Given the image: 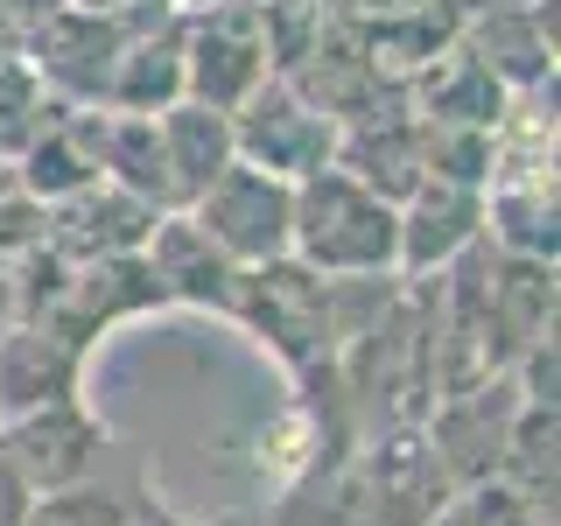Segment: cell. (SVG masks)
I'll return each instance as SVG.
<instances>
[{
    "instance_id": "obj_9",
    "label": "cell",
    "mask_w": 561,
    "mask_h": 526,
    "mask_svg": "<svg viewBox=\"0 0 561 526\" xmlns=\"http://www.w3.org/2000/svg\"><path fill=\"white\" fill-rule=\"evenodd\" d=\"M154 218L162 210L127 197V190H113L99 175V183H84L78 197L49 204V225H43V245H57L70 267H84V260H119V253H140L154 232Z\"/></svg>"
},
{
    "instance_id": "obj_4",
    "label": "cell",
    "mask_w": 561,
    "mask_h": 526,
    "mask_svg": "<svg viewBox=\"0 0 561 526\" xmlns=\"http://www.w3.org/2000/svg\"><path fill=\"white\" fill-rule=\"evenodd\" d=\"M190 218L204 225V239L218 245L232 267H267V260H288V232H295V183L232 162L218 183L190 204Z\"/></svg>"
},
{
    "instance_id": "obj_7",
    "label": "cell",
    "mask_w": 561,
    "mask_h": 526,
    "mask_svg": "<svg viewBox=\"0 0 561 526\" xmlns=\"http://www.w3.org/2000/svg\"><path fill=\"white\" fill-rule=\"evenodd\" d=\"M267 78H274V49H267V22H253V14H210L183 35V99L232 113Z\"/></svg>"
},
{
    "instance_id": "obj_11",
    "label": "cell",
    "mask_w": 561,
    "mask_h": 526,
    "mask_svg": "<svg viewBox=\"0 0 561 526\" xmlns=\"http://www.w3.org/2000/svg\"><path fill=\"white\" fill-rule=\"evenodd\" d=\"M78 386H84V344H70L49 323H8L0 330V421L43 408V400H64Z\"/></svg>"
},
{
    "instance_id": "obj_10",
    "label": "cell",
    "mask_w": 561,
    "mask_h": 526,
    "mask_svg": "<svg viewBox=\"0 0 561 526\" xmlns=\"http://www.w3.org/2000/svg\"><path fill=\"white\" fill-rule=\"evenodd\" d=\"M140 260H148L162 302H190V309L232 316L239 267L204 239V225L190 218V210H162V218H154V232H148V245H140Z\"/></svg>"
},
{
    "instance_id": "obj_19",
    "label": "cell",
    "mask_w": 561,
    "mask_h": 526,
    "mask_svg": "<svg viewBox=\"0 0 561 526\" xmlns=\"http://www.w3.org/2000/svg\"><path fill=\"white\" fill-rule=\"evenodd\" d=\"M70 8H84V14H113V8H127V0H70Z\"/></svg>"
},
{
    "instance_id": "obj_17",
    "label": "cell",
    "mask_w": 561,
    "mask_h": 526,
    "mask_svg": "<svg viewBox=\"0 0 561 526\" xmlns=\"http://www.w3.org/2000/svg\"><path fill=\"white\" fill-rule=\"evenodd\" d=\"M28 505H35V491L22 484V470L8 464V449H0V526H22Z\"/></svg>"
},
{
    "instance_id": "obj_20",
    "label": "cell",
    "mask_w": 561,
    "mask_h": 526,
    "mask_svg": "<svg viewBox=\"0 0 561 526\" xmlns=\"http://www.w3.org/2000/svg\"><path fill=\"white\" fill-rule=\"evenodd\" d=\"M154 526H183V519H169V513H154Z\"/></svg>"
},
{
    "instance_id": "obj_21",
    "label": "cell",
    "mask_w": 561,
    "mask_h": 526,
    "mask_svg": "<svg viewBox=\"0 0 561 526\" xmlns=\"http://www.w3.org/2000/svg\"><path fill=\"white\" fill-rule=\"evenodd\" d=\"M0 8H22V0H0Z\"/></svg>"
},
{
    "instance_id": "obj_8",
    "label": "cell",
    "mask_w": 561,
    "mask_h": 526,
    "mask_svg": "<svg viewBox=\"0 0 561 526\" xmlns=\"http://www.w3.org/2000/svg\"><path fill=\"white\" fill-rule=\"evenodd\" d=\"M478 239H484V190L421 175L408 197H400V274L428 281L456 253H470Z\"/></svg>"
},
{
    "instance_id": "obj_13",
    "label": "cell",
    "mask_w": 561,
    "mask_h": 526,
    "mask_svg": "<svg viewBox=\"0 0 561 526\" xmlns=\"http://www.w3.org/2000/svg\"><path fill=\"white\" fill-rule=\"evenodd\" d=\"M99 175L113 190H127V197L154 204V210H175L154 113H99Z\"/></svg>"
},
{
    "instance_id": "obj_1",
    "label": "cell",
    "mask_w": 561,
    "mask_h": 526,
    "mask_svg": "<svg viewBox=\"0 0 561 526\" xmlns=\"http://www.w3.org/2000/svg\"><path fill=\"white\" fill-rule=\"evenodd\" d=\"M288 260L309 274L344 281V274H400V204L365 190L351 169H316L295 183V232Z\"/></svg>"
},
{
    "instance_id": "obj_5",
    "label": "cell",
    "mask_w": 561,
    "mask_h": 526,
    "mask_svg": "<svg viewBox=\"0 0 561 526\" xmlns=\"http://www.w3.org/2000/svg\"><path fill=\"white\" fill-rule=\"evenodd\" d=\"M513 414H519L513 373H484V379L456 386V393H435L428 400L421 435H428V449L443 456V470H449L456 491L499 478V456H505V428H513Z\"/></svg>"
},
{
    "instance_id": "obj_6",
    "label": "cell",
    "mask_w": 561,
    "mask_h": 526,
    "mask_svg": "<svg viewBox=\"0 0 561 526\" xmlns=\"http://www.w3.org/2000/svg\"><path fill=\"white\" fill-rule=\"evenodd\" d=\"M0 449L22 470V484L43 499V491H64V484L92 478V464L105 449V421L84 408L78 393H64V400H43V408L0 421Z\"/></svg>"
},
{
    "instance_id": "obj_3",
    "label": "cell",
    "mask_w": 561,
    "mask_h": 526,
    "mask_svg": "<svg viewBox=\"0 0 561 526\" xmlns=\"http://www.w3.org/2000/svg\"><path fill=\"white\" fill-rule=\"evenodd\" d=\"M337 127L323 105H316L295 78H267L260 92H245L232 105V148L239 162L280 175V183H302V175L337 162Z\"/></svg>"
},
{
    "instance_id": "obj_2",
    "label": "cell",
    "mask_w": 561,
    "mask_h": 526,
    "mask_svg": "<svg viewBox=\"0 0 561 526\" xmlns=\"http://www.w3.org/2000/svg\"><path fill=\"white\" fill-rule=\"evenodd\" d=\"M232 316L274 351L288 373H316L337 358V316H330V281L309 274L302 260H267V267H239Z\"/></svg>"
},
{
    "instance_id": "obj_12",
    "label": "cell",
    "mask_w": 561,
    "mask_h": 526,
    "mask_svg": "<svg viewBox=\"0 0 561 526\" xmlns=\"http://www.w3.org/2000/svg\"><path fill=\"white\" fill-rule=\"evenodd\" d=\"M154 134H162V162H169V197H175V210H190L225 169L239 162L232 113H218V105H204V99L162 105V113H154Z\"/></svg>"
},
{
    "instance_id": "obj_16",
    "label": "cell",
    "mask_w": 561,
    "mask_h": 526,
    "mask_svg": "<svg viewBox=\"0 0 561 526\" xmlns=\"http://www.w3.org/2000/svg\"><path fill=\"white\" fill-rule=\"evenodd\" d=\"M43 225H49V210L35 204L22 183H14V169H0V260L43 245Z\"/></svg>"
},
{
    "instance_id": "obj_15",
    "label": "cell",
    "mask_w": 561,
    "mask_h": 526,
    "mask_svg": "<svg viewBox=\"0 0 561 526\" xmlns=\"http://www.w3.org/2000/svg\"><path fill=\"white\" fill-rule=\"evenodd\" d=\"M22 526H127V505L92 484H64V491H43Z\"/></svg>"
},
{
    "instance_id": "obj_18",
    "label": "cell",
    "mask_w": 561,
    "mask_h": 526,
    "mask_svg": "<svg viewBox=\"0 0 561 526\" xmlns=\"http://www.w3.org/2000/svg\"><path fill=\"white\" fill-rule=\"evenodd\" d=\"M14 323V281H8V260H0V330Z\"/></svg>"
},
{
    "instance_id": "obj_14",
    "label": "cell",
    "mask_w": 561,
    "mask_h": 526,
    "mask_svg": "<svg viewBox=\"0 0 561 526\" xmlns=\"http://www.w3.org/2000/svg\"><path fill=\"white\" fill-rule=\"evenodd\" d=\"M414 119H428V127H478V134H491L505 119V84L491 78L470 49H449V64L428 70V92H421Z\"/></svg>"
}]
</instances>
